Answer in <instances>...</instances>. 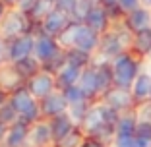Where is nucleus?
I'll return each instance as SVG.
<instances>
[{"label": "nucleus", "instance_id": "obj_37", "mask_svg": "<svg viewBox=\"0 0 151 147\" xmlns=\"http://www.w3.org/2000/svg\"><path fill=\"white\" fill-rule=\"evenodd\" d=\"M8 97H10V95L6 93L4 89H0V108H2V107L6 105V103H8Z\"/></svg>", "mask_w": 151, "mask_h": 147}, {"label": "nucleus", "instance_id": "obj_36", "mask_svg": "<svg viewBox=\"0 0 151 147\" xmlns=\"http://www.w3.org/2000/svg\"><path fill=\"white\" fill-rule=\"evenodd\" d=\"M6 56V41L0 37V64H2V60H4Z\"/></svg>", "mask_w": 151, "mask_h": 147}, {"label": "nucleus", "instance_id": "obj_41", "mask_svg": "<svg viewBox=\"0 0 151 147\" xmlns=\"http://www.w3.org/2000/svg\"><path fill=\"white\" fill-rule=\"evenodd\" d=\"M145 60H147V62H151V52L147 54V58H145Z\"/></svg>", "mask_w": 151, "mask_h": 147}, {"label": "nucleus", "instance_id": "obj_4", "mask_svg": "<svg viewBox=\"0 0 151 147\" xmlns=\"http://www.w3.org/2000/svg\"><path fill=\"white\" fill-rule=\"evenodd\" d=\"M33 49H35V35L25 33V35L16 37V39L6 43V58L10 64H16L19 60L33 56Z\"/></svg>", "mask_w": 151, "mask_h": 147}, {"label": "nucleus", "instance_id": "obj_7", "mask_svg": "<svg viewBox=\"0 0 151 147\" xmlns=\"http://www.w3.org/2000/svg\"><path fill=\"white\" fill-rule=\"evenodd\" d=\"M120 23H122L132 35L138 33V31H143V29H149L151 27V8L139 6V8H136V10L126 14Z\"/></svg>", "mask_w": 151, "mask_h": 147}, {"label": "nucleus", "instance_id": "obj_2", "mask_svg": "<svg viewBox=\"0 0 151 147\" xmlns=\"http://www.w3.org/2000/svg\"><path fill=\"white\" fill-rule=\"evenodd\" d=\"M8 101L12 103L14 108L18 110L19 118H22L23 122H27L29 126L35 124V122H39V120H43L41 105H39V101L31 95V91L27 89V85H22L19 89L12 91L10 97H8Z\"/></svg>", "mask_w": 151, "mask_h": 147}, {"label": "nucleus", "instance_id": "obj_35", "mask_svg": "<svg viewBox=\"0 0 151 147\" xmlns=\"http://www.w3.org/2000/svg\"><path fill=\"white\" fill-rule=\"evenodd\" d=\"M6 134H8V124H4V122L0 120V145L4 143V138H6Z\"/></svg>", "mask_w": 151, "mask_h": 147}, {"label": "nucleus", "instance_id": "obj_16", "mask_svg": "<svg viewBox=\"0 0 151 147\" xmlns=\"http://www.w3.org/2000/svg\"><path fill=\"white\" fill-rule=\"evenodd\" d=\"M81 72L83 70H80V68H76V66H72V64L66 62L56 74H54L56 89L64 91V89H68V87H72V85H78L80 83V77H81Z\"/></svg>", "mask_w": 151, "mask_h": 147}, {"label": "nucleus", "instance_id": "obj_13", "mask_svg": "<svg viewBox=\"0 0 151 147\" xmlns=\"http://www.w3.org/2000/svg\"><path fill=\"white\" fill-rule=\"evenodd\" d=\"M99 45H101V35L95 33L93 29H89L81 22V27H80V31H78V37H76V43H74V49H80L83 52L93 54L99 50Z\"/></svg>", "mask_w": 151, "mask_h": 147}, {"label": "nucleus", "instance_id": "obj_28", "mask_svg": "<svg viewBox=\"0 0 151 147\" xmlns=\"http://www.w3.org/2000/svg\"><path fill=\"white\" fill-rule=\"evenodd\" d=\"M0 120L4 122V124H8V126H12L14 122H18L19 120V114H18V110L14 108V105L12 103H6L4 107L0 108Z\"/></svg>", "mask_w": 151, "mask_h": 147}, {"label": "nucleus", "instance_id": "obj_1", "mask_svg": "<svg viewBox=\"0 0 151 147\" xmlns=\"http://www.w3.org/2000/svg\"><path fill=\"white\" fill-rule=\"evenodd\" d=\"M112 66V77H114V87H122V89H130L139 76L142 68V58H138L132 50L118 54L116 58L111 60Z\"/></svg>", "mask_w": 151, "mask_h": 147}, {"label": "nucleus", "instance_id": "obj_8", "mask_svg": "<svg viewBox=\"0 0 151 147\" xmlns=\"http://www.w3.org/2000/svg\"><path fill=\"white\" fill-rule=\"evenodd\" d=\"M41 105V112H43V118H54V116H60L64 112H68V101H66V95L64 91L56 89L54 93H50L49 97H45L43 101H39Z\"/></svg>", "mask_w": 151, "mask_h": 147}, {"label": "nucleus", "instance_id": "obj_24", "mask_svg": "<svg viewBox=\"0 0 151 147\" xmlns=\"http://www.w3.org/2000/svg\"><path fill=\"white\" fill-rule=\"evenodd\" d=\"M54 10V0H37L33 8L27 12V18L31 19V22H43L47 16Z\"/></svg>", "mask_w": 151, "mask_h": 147}, {"label": "nucleus", "instance_id": "obj_12", "mask_svg": "<svg viewBox=\"0 0 151 147\" xmlns=\"http://www.w3.org/2000/svg\"><path fill=\"white\" fill-rule=\"evenodd\" d=\"M29 128L31 126L23 122L19 118L18 122H14L12 126H8V134L4 138L2 147H27V138H29Z\"/></svg>", "mask_w": 151, "mask_h": 147}, {"label": "nucleus", "instance_id": "obj_31", "mask_svg": "<svg viewBox=\"0 0 151 147\" xmlns=\"http://www.w3.org/2000/svg\"><path fill=\"white\" fill-rule=\"evenodd\" d=\"M136 116H138V120L151 122V103H143V105L136 107Z\"/></svg>", "mask_w": 151, "mask_h": 147}, {"label": "nucleus", "instance_id": "obj_5", "mask_svg": "<svg viewBox=\"0 0 151 147\" xmlns=\"http://www.w3.org/2000/svg\"><path fill=\"white\" fill-rule=\"evenodd\" d=\"M99 101L105 103L107 107H111L112 110H116L118 114L136 110V103H134L132 91L130 89H122V87H112V89H109Z\"/></svg>", "mask_w": 151, "mask_h": 147}, {"label": "nucleus", "instance_id": "obj_10", "mask_svg": "<svg viewBox=\"0 0 151 147\" xmlns=\"http://www.w3.org/2000/svg\"><path fill=\"white\" fill-rule=\"evenodd\" d=\"M83 23L89 27V29H93L95 33H99V35H105V33L111 29L112 19L109 18L107 10L103 8L101 4H97V6H93V8L87 12V16L83 18Z\"/></svg>", "mask_w": 151, "mask_h": 147}, {"label": "nucleus", "instance_id": "obj_6", "mask_svg": "<svg viewBox=\"0 0 151 147\" xmlns=\"http://www.w3.org/2000/svg\"><path fill=\"white\" fill-rule=\"evenodd\" d=\"M27 89L31 91V95L37 99V101H43L45 97H49L50 93L56 91V80H54V74L50 72H39L35 77L27 81Z\"/></svg>", "mask_w": 151, "mask_h": 147}, {"label": "nucleus", "instance_id": "obj_9", "mask_svg": "<svg viewBox=\"0 0 151 147\" xmlns=\"http://www.w3.org/2000/svg\"><path fill=\"white\" fill-rule=\"evenodd\" d=\"M27 147H54L49 120H39L35 124H31L29 138H27Z\"/></svg>", "mask_w": 151, "mask_h": 147}, {"label": "nucleus", "instance_id": "obj_21", "mask_svg": "<svg viewBox=\"0 0 151 147\" xmlns=\"http://www.w3.org/2000/svg\"><path fill=\"white\" fill-rule=\"evenodd\" d=\"M64 54H66V62L76 66V68H80V70H85V68H89L95 62L93 54L83 52L80 49H68V50H64Z\"/></svg>", "mask_w": 151, "mask_h": 147}, {"label": "nucleus", "instance_id": "obj_17", "mask_svg": "<svg viewBox=\"0 0 151 147\" xmlns=\"http://www.w3.org/2000/svg\"><path fill=\"white\" fill-rule=\"evenodd\" d=\"M81 89L85 91L89 101H95V99H101V93H99V85H97V74H95V66L91 64L89 68H85L81 72L80 83H78Z\"/></svg>", "mask_w": 151, "mask_h": 147}, {"label": "nucleus", "instance_id": "obj_15", "mask_svg": "<svg viewBox=\"0 0 151 147\" xmlns=\"http://www.w3.org/2000/svg\"><path fill=\"white\" fill-rule=\"evenodd\" d=\"M49 124H50V132H52L54 145H56L58 141H62V139L66 138L68 134H72V132L78 128V124L72 120V116L68 114V112H64V114H60V116H54V118H50Z\"/></svg>", "mask_w": 151, "mask_h": 147}, {"label": "nucleus", "instance_id": "obj_43", "mask_svg": "<svg viewBox=\"0 0 151 147\" xmlns=\"http://www.w3.org/2000/svg\"><path fill=\"white\" fill-rule=\"evenodd\" d=\"M147 103H151V97H149V101H147Z\"/></svg>", "mask_w": 151, "mask_h": 147}, {"label": "nucleus", "instance_id": "obj_22", "mask_svg": "<svg viewBox=\"0 0 151 147\" xmlns=\"http://www.w3.org/2000/svg\"><path fill=\"white\" fill-rule=\"evenodd\" d=\"M136 128H138L136 110L124 112V114H120L118 122H116V136H136Z\"/></svg>", "mask_w": 151, "mask_h": 147}, {"label": "nucleus", "instance_id": "obj_30", "mask_svg": "<svg viewBox=\"0 0 151 147\" xmlns=\"http://www.w3.org/2000/svg\"><path fill=\"white\" fill-rule=\"evenodd\" d=\"M111 147H138L136 136H114Z\"/></svg>", "mask_w": 151, "mask_h": 147}, {"label": "nucleus", "instance_id": "obj_23", "mask_svg": "<svg viewBox=\"0 0 151 147\" xmlns=\"http://www.w3.org/2000/svg\"><path fill=\"white\" fill-rule=\"evenodd\" d=\"M80 27H81V22H76V19H72V22L68 23L66 29H64V31L56 37L58 45L62 47L64 50L74 49V43H76V37H78V31H80Z\"/></svg>", "mask_w": 151, "mask_h": 147}, {"label": "nucleus", "instance_id": "obj_33", "mask_svg": "<svg viewBox=\"0 0 151 147\" xmlns=\"http://www.w3.org/2000/svg\"><path fill=\"white\" fill-rule=\"evenodd\" d=\"M80 147H111V145H109V143H105L103 139L95 138V136H85Z\"/></svg>", "mask_w": 151, "mask_h": 147}, {"label": "nucleus", "instance_id": "obj_3", "mask_svg": "<svg viewBox=\"0 0 151 147\" xmlns=\"http://www.w3.org/2000/svg\"><path fill=\"white\" fill-rule=\"evenodd\" d=\"M29 22L31 19L27 18V14L22 12L18 8H12L6 12L4 19L0 23V37L8 43V41L16 39V37H22L25 33H31L29 29Z\"/></svg>", "mask_w": 151, "mask_h": 147}, {"label": "nucleus", "instance_id": "obj_32", "mask_svg": "<svg viewBox=\"0 0 151 147\" xmlns=\"http://www.w3.org/2000/svg\"><path fill=\"white\" fill-rule=\"evenodd\" d=\"M118 2V6H120V10H122V14H128V12H132V10H136V8H139L142 6V0H116Z\"/></svg>", "mask_w": 151, "mask_h": 147}, {"label": "nucleus", "instance_id": "obj_26", "mask_svg": "<svg viewBox=\"0 0 151 147\" xmlns=\"http://www.w3.org/2000/svg\"><path fill=\"white\" fill-rule=\"evenodd\" d=\"M64 95H66V101L68 105H81V103H91L87 99V95H85V91L81 89L80 85H72V87H68V89H64Z\"/></svg>", "mask_w": 151, "mask_h": 147}, {"label": "nucleus", "instance_id": "obj_19", "mask_svg": "<svg viewBox=\"0 0 151 147\" xmlns=\"http://www.w3.org/2000/svg\"><path fill=\"white\" fill-rule=\"evenodd\" d=\"M22 85H25V81L12 64L8 68H0V89H4L6 93H12V91L19 89Z\"/></svg>", "mask_w": 151, "mask_h": 147}, {"label": "nucleus", "instance_id": "obj_39", "mask_svg": "<svg viewBox=\"0 0 151 147\" xmlns=\"http://www.w3.org/2000/svg\"><path fill=\"white\" fill-rule=\"evenodd\" d=\"M2 2H4L8 8H10V6H12V8H18V2H19V0H2Z\"/></svg>", "mask_w": 151, "mask_h": 147}, {"label": "nucleus", "instance_id": "obj_20", "mask_svg": "<svg viewBox=\"0 0 151 147\" xmlns=\"http://www.w3.org/2000/svg\"><path fill=\"white\" fill-rule=\"evenodd\" d=\"M12 66L16 68V72L23 77L25 83L31 80V77H35L39 72H43V66H41V62L35 56H29V58H25V60H19V62L12 64Z\"/></svg>", "mask_w": 151, "mask_h": 147}, {"label": "nucleus", "instance_id": "obj_40", "mask_svg": "<svg viewBox=\"0 0 151 147\" xmlns=\"http://www.w3.org/2000/svg\"><path fill=\"white\" fill-rule=\"evenodd\" d=\"M142 6H147V8H151V0H142Z\"/></svg>", "mask_w": 151, "mask_h": 147}, {"label": "nucleus", "instance_id": "obj_29", "mask_svg": "<svg viewBox=\"0 0 151 147\" xmlns=\"http://www.w3.org/2000/svg\"><path fill=\"white\" fill-rule=\"evenodd\" d=\"M54 8L68 14L70 18H74L76 8H78V0H54Z\"/></svg>", "mask_w": 151, "mask_h": 147}, {"label": "nucleus", "instance_id": "obj_42", "mask_svg": "<svg viewBox=\"0 0 151 147\" xmlns=\"http://www.w3.org/2000/svg\"><path fill=\"white\" fill-rule=\"evenodd\" d=\"M147 72H149V74H151V62H149V68H147Z\"/></svg>", "mask_w": 151, "mask_h": 147}, {"label": "nucleus", "instance_id": "obj_34", "mask_svg": "<svg viewBox=\"0 0 151 147\" xmlns=\"http://www.w3.org/2000/svg\"><path fill=\"white\" fill-rule=\"evenodd\" d=\"M37 0H19L18 2V10H22V12H29V10L33 8V4H35Z\"/></svg>", "mask_w": 151, "mask_h": 147}, {"label": "nucleus", "instance_id": "obj_27", "mask_svg": "<svg viewBox=\"0 0 151 147\" xmlns=\"http://www.w3.org/2000/svg\"><path fill=\"white\" fill-rule=\"evenodd\" d=\"M83 138H85L83 130L78 126V128H76L72 134H68L66 138L62 139V141H58L54 147H80V145H81V141H83Z\"/></svg>", "mask_w": 151, "mask_h": 147}, {"label": "nucleus", "instance_id": "obj_11", "mask_svg": "<svg viewBox=\"0 0 151 147\" xmlns=\"http://www.w3.org/2000/svg\"><path fill=\"white\" fill-rule=\"evenodd\" d=\"M70 22H72V18L68 16V14H64V12H60V10L54 8L52 12L41 22V29L39 31L47 33V35H50V37H58L68 27Z\"/></svg>", "mask_w": 151, "mask_h": 147}, {"label": "nucleus", "instance_id": "obj_25", "mask_svg": "<svg viewBox=\"0 0 151 147\" xmlns=\"http://www.w3.org/2000/svg\"><path fill=\"white\" fill-rule=\"evenodd\" d=\"M136 141H138V147H151V122L138 120Z\"/></svg>", "mask_w": 151, "mask_h": 147}, {"label": "nucleus", "instance_id": "obj_18", "mask_svg": "<svg viewBox=\"0 0 151 147\" xmlns=\"http://www.w3.org/2000/svg\"><path fill=\"white\" fill-rule=\"evenodd\" d=\"M134 54L142 60H145L147 54L151 52V27L149 29H143L132 35V47H130Z\"/></svg>", "mask_w": 151, "mask_h": 147}, {"label": "nucleus", "instance_id": "obj_14", "mask_svg": "<svg viewBox=\"0 0 151 147\" xmlns=\"http://www.w3.org/2000/svg\"><path fill=\"white\" fill-rule=\"evenodd\" d=\"M132 91V97H134V103H136V107L143 105V103L149 101L151 97V74L147 70H142L139 72V76L136 77L134 85L130 87Z\"/></svg>", "mask_w": 151, "mask_h": 147}, {"label": "nucleus", "instance_id": "obj_38", "mask_svg": "<svg viewBox=\"0 0 151 147\" xmlns=\"http://www.w3.org/2000/svg\"><path fill=\"white\" fill-rule=\"evenodd\" d=\"M6 12H8V6L0 0V23H2V19H4V16H6Z\"/></svg>", "mask_w": 151, "mask_h": 147}]
</instances>
